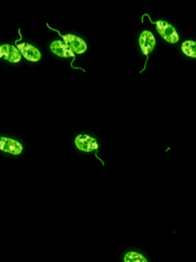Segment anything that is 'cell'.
I'll list each match as a JSON object with an SVG mask.
<instances>
[{
  "label": "cell",
  "instance_id": "1",
  "mask_svg": "<svg viewBox=\"0 0 196 262\" xmlns=\"http://www.w3.org/2000/svg\"><path fill=\"white\" fill-rule=\"evenodd\" d=\"M157 28L159 33L168 42L176 43L179 41V35L176 32L175 29L166 21H157Z\"/></svg>",
  "mask_w": 196,
  "mask_h": 262
},
{
  "label": "cell",
  "instance_id": "2",
  "mask_svg": "<svg viewBox=\"0 0 196 262\" xmlns=\"http://www.w3.org/2000/svg\"><path fill=\"white\" fill-rule=\"evenodd\" d=\"M0 150L12 155H18L23 151V146L16 140L7 137H0Z\"/></svg>",
  "mask_w": 196,
  "mask_h": 262
},
{
  "label": "cell",
  "instance_id": "3",
  "mask_svg": "<svg viewBox=\"0 0 196 262\" xmlns=\"http://www.w3.org/2000/svg\"><path fill=\"white\" fill-rule=\"evenodd\" d=\"M21 53L18 49L10 45L0 46V58H4L9 62L16 63L21 60Z\"/></svg>",
  "mask_w": 196,
  "mask_h": 262
},
{
  "label": "cell",
  "instance_id": "4",
  "mask_svg": "<svg viewBox=\"0 0 196 262\" xmlns=\"http://www.w3.org/2000/svg\"><path fill=\"white\" fill-rule=\"evenodd\" d=\"M77 147L84 152H92L98 148V143L95 139L90 136L79 135L75 139Z\"/></svg>",
  "mask_w": 196,
  "mask_h": 262
},
{
  "label": "cell",
  "instance_id": "5",
  "mask_svg": "<svg viewBox=\"0 0 196 262\" xmlns=\"http://www.w3.org/2000/svg\"><path fill=\"white\" fill-rule=\"evenodd\" d=\"M64 42L72 49L74 52L77 54L84 53L87 50L86 43L81 38L75 36V35L68 34L66 35H62Z\"/></svg>",
  "mask_w": 196,
  "mask_h": 262
},
{
  "label": "cell",
  "instance_id": "6",
  "mask_svg": "<svg viewBox=\"0 0 196 262\" xmlns=\"http://www.w3.org/2000/svg\"><path fill=\"white\" fill-rule=\"evenodd\" d=\"M17 47L21 55H23L26 59L31 61H38L41 58V53L39 51L27 43H17Z\"/></svg>",
  "mask_w": 196,
  "mask_h": 262
},
{
  "label": "cell",
  "instance_id": "7",
  "mask_svg": "<svg viewBox=\"0 0 196 262\" xmlns=\"http://www.w3.org/2000/svg\"><path fill=\"white\" fill-rule=\"evenodd\" d=\"M50 49L55 55L62 58H69L75 56L73 51L66 42L61 41H55L51 44Z\"/></svg>",
  "mask_w": 196,
  "mask_h": 262
},
{
  "label": "cell",
  "instance_id": "8",
  "mask_svg": "<svg viewBox=\"0 0 196 262\" xmlns=\"http://www.w3.org/2000/svg\"><path fill=\"white\" fill-rule=\"evenodd\" d=\"M140 45L143 54L147 55L155 47V38L150 32L144 31L140 35Z\"/></svg>",
  "mask_w": 196,
  "mask_h": 262
},
{
  "label": "cell",
  "instance_id": "9",
  "mask_svg": "<svg viewBox=\"0 0 196 262\" xmlns=\"http://www.w3.org/2000/svg\"><path fill=\"white\" fill-rule=\"evenodd\" d=\"M182 49L188 56L196 58V42L195 41H186L182 46Z\"/></svg>",
  "mask_w": 196,
  "mask_h": 262
},
{
  "label": "cell",
  "instance_id": "10",
  "mask_svg": "<svg viewBox=\"0 0 196 262\" xmlns=\"http://www.w3.org/2000/svg\"><path fill=\"white\" fill-rule=\"evenodd\" d=\"M125 262H147L142 255L135 252H129L125 255Z\"/></svg>",
  "mask_w": 196,
  "mask_h": 262
}]
</instances>
